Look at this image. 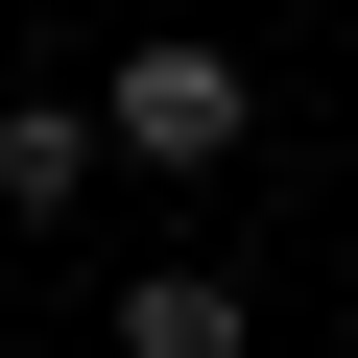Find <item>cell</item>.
Wrapping results in <instances>:
<instances>
[{
  "mask_svg": "<svg viewBox=\"0 0 358 358\" xmlns=\"http://www.w3.org/2000/svg\"><path fill=\"white\" fill-rule=\"evenodd\" d=\"M96 143H143V167H215V143H239V48H120Z\"/></svg>",
  "mask_w": 358,
  "mask_h": 358,
  "instance_id": "6da1fadb",
  "label": "cell"
},
{
  "mask_svg": "<svg viewBox=\"0 0 358 358\" xmlns=\"http://www.w3.org/2000/svg\"><path fill=\"white\" fill-rule=\"evenodd\" d=\"M72 167H96V120H72V96H24V120H0V215H72Z\"/></svg>",
  "mask_w": 358,
  "mask_h": 358,
  "instance_id": "3957f363",
  "label": "cell"
},
{
  "mask_svg": "<svg viewBox=\"0 0 358 358\" xmlns=\"http://www.w3.org/2000/svg\"><path fill=\"white\" fill-rule=\"evenodd\" d=\"M120 358H239V287H215V263H143V287H120Z\"/></svg>",
  "mask_w": 358,
  "mask_h": 358,
  "instance_id": "7a4b0ae2",
  "label": "cell"
}]
</instances>
